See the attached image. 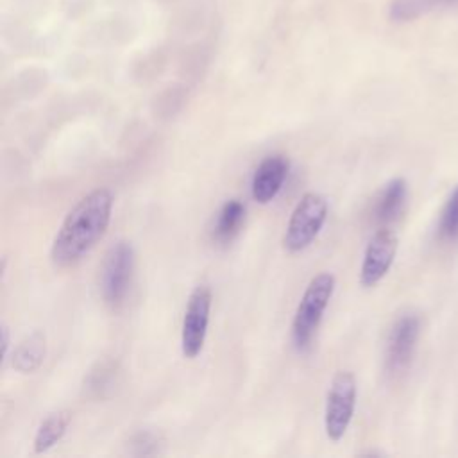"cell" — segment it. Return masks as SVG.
I'll use <instances>...</instances> for the list:
<instances>
[{
  "instance_id": "6da1fadb",
  "label": "cell",
  "mask_w": 458,
  "mask_h": 458,
  "mask_svg": "<svg viewBox=\"0 0 458 458\" xmlns=\"http://www.w3.org/2000/svg\"><path fill=\"white\" fill-rule=\"evenodd\" d=\"M113 202L109 188H95L68 211L50 249V259L55 267H73L104 238L111 222Z\"/></svg>"
},
{
  "instance_id": "7a4b0ae2",
  "label": "cell",
  "mask_w": 458,
  "mask_h": 458,
  "mask_svg": "<svg viewBox=\"0 0 458 458\" xmlns=\"http://www.w3.org/2000/svg\"><path fill=\"white\" fill-rule=\"evenodd\" d=\"M335 284L336 281L331 272H320L310 279L292 320V344L297 351L310 347L322 315L333 297Z\"/></svg>"
},
{
  "instance_id": "3957f363",
  "label": "cell",
  "mask_w": 458,
  "mask_h": 458,
  "mask_svg": "<svg viewBox=\"0 0 458 458\" xmlns=\"http://www.w3.org/2000/svg\"><path fill=\"white\" fill-rule=\"evenodd\" d=\"M329 213L327 199L317 191H306L295 204L284 234L283 247L295 254L308 249L322 231Z\"/></svg>"
},
{
  "instance_id": "277c9868",
  "label": "cell",
  "mask_w": 458,
  "mask_h": 458,
  "mask_svg": "<svg viewBox=\"0 0 458 458\" xmlns=\"http://www.w3.org/2000/svg\"><path fill=\"white\" fill-rule=\"evenodd\" d=\"M358 397L356 377L349 370H338L329 385L324 408V431L331 442H338L349 429Z\"/></svg>"
},
{
  "instance_id": "5b68a950",
  "label": "cell",
  "mask_w": 458,
  "mask_h": 458,
  "mask_svg": "<svg viewBox=\"0 0 458 458\" xmlns=\"http://www.w3.org/2000/svg\"><path fill=\"white\" fill-rule=\"evenodd\" d=\"M134 265V247L125 240H118L106 254L100 272V290L102 299L109 308L116 310L125 301L132 283Z\"/></svg>"
},
{
  "instance_id": "8992f818",
  "label": "cell",
  "mask_w": 458,
  "mask_h": 458,
  "mask_svg": "<svg viewBox=\"0 0 458 458\" xmlns=\"http://www.w3.org/2000/svg\"><path fill=\"white\" fill-rule=\"evenodd\" d=\"M209 311L211 290L206 284H199L188 297L181 326V352L188 360L197 358L204 347L209 326Z\"/></svg>"
},
{
  "instance_id": "52a82bcc",
  "label": "cell",
  "mask_w": 458,
  "mask_h": 458,
  "mask_svg": "<svg viewBox=\"0 0 458 458\" xmlns=\"http://www.w3.org/2000/svg\"><path fill=\"white\" fill-rule=\"evenodd\" d=\"M419 335L420 317L417 313H404L392 324L385 349V370L388 376H399L410 367Z\"/></svg>"
},
{
  "instance_id": "ba28073f",
  "label": "cell",
  "mask_w": 458,
  "mask_h": 458,
  "mask_svg": "<svg viewBox=\"0 0 458 458\" xmlns=\"http://www.w3.org/2000/svg\"><path fill=\"white\" fill-rule=\"evenodd\" d=\"M397 252V236L392 229L381 227L369 240L360 267V283L365 288L377 284L390 270Z\"/></svg>"
},
{
  "instance_id": "9c48e42d",
  "label": "cell",
  "mask_w": 458,
  "mask_h": 458,
  "mask_svg": "<svg viewBox=\"0 0 458 458\" xmlns=\"http://www.w3.org/2000/svg\"><path fill=\"white\" fill-rule=\"evenodd\" d=\"M290 170V161L284 154L267 156L254 170L250 195L258 204L272 202L281 191Z\"/></svg>"
},
{
  "instance_id": "30bf717a",
  "label": "cell",
  "mask_w": 458,
  "mask_h": 458,
  "mask_svg": "<svg viewBox=\"0 0 458 458\" xmlns=\"http://www.w3.org/2000/svg\"><path fill=\"white\" fill-rule=\"evenodd\" d=\"M408 199V184L403 177L390 179L377 195L374 204V218L379 224L394 222L404 209Z\"/></svg>"
},
{
  "instance_id": "8fae6325",
  "label": "cell",
  "mask_w": 458,
  "mask_h": 458,
  "mask_svg": "<svg viewBox=\"0 0 458 458\" xmlns=\"http://www.w3.org/2000/svg\"><path fill=\"white\" fill-rule=\"evenodd\" d=\"M47 356V340L41 331H32L13 351V369L20 374L36 372Z\"/></svg>"
},
{
  "instance_id": "7c38bea8",
  "label": "cell",
  "mask_w": 458,
  "mask_h": 458,
  "mask_svg": "<svg viewBox=\"0 0 458 458\" xmlns=\"http://www.w3.org/2000/svg\"><path fill=\"white\" fill-rule=\"evenodd\" d=\"M70 422H72V411L68 410H59L47 415L36 429V435L32 440L34 453H47L55 444H59L61 438L66 435Z\"/></svg>"
},
{
  "instance_id": "4fadbf2b",
  "label": "cell",
  "mask_w": 458,
  "mask_h": 458,
  "mask_svg": "<svg viewBox=\"0 0 458 458\" xmlns=\"http://www.w3.org/2000/svg\"><path fill=\"white\" fill-rule=\"evenodd\" d=\"M458 5V0H392L388 14L394 21H411L431 11Z\"/></svg>"
},
{
  "instance_id": "5bb4252c",
  "label": "cell",
  "mask_w": 458,
  "mask_h": 458,
  "mask_svg": "<svg viewBox=\"0 0 458 458\" xmlns=\"http://www.w3.org/2000/svg\"><path fill=\"white\" fill-rule=\"evenodd\" d=\"M243 216H245V204L240 199L225 200L215 222V238L218 242L231 240L238 233L243 222Z\"/></svg>"
},
{
  "instance_id": "9a60e30c",
  "label": "cell",
  "mask_w": 458,
  "mask_h": 458,
  "mask_svg": "<svg viewBox=\"0 0 458 458\" xmlns=\"http://www.w3.org/2000/svg\"><path fill=\"white\" fill-rule=\"evenodd\" d=\"M438 238L444 242L458 240V186L449 195L438 218Z\"/></svg>"
},
{
  "instance_id": "2e32d148",
  "label": "cell",
  "mask_w": 458,
  "mask_h": 458,
  "mask_svg": "<svg viewBox=\"0 0 458 458\" xmlns=\"http://www.w3.org/2000/svg\"><path fill=\"white\" fill-rule=\"evenodd\" d=\"M132 445H138L140 449L136 451V454H150V451L147 449V445H154L156 449H159L161 442H159V437L156 433H150V431H141L134 437L132 440Z\"/></svg>"
},
{
  "instance_id": "e0dca14e",
  "label": "cell",
  "mask_w": 458,
  "mask_h": 458,
  "mask_svg": "<svg viewBox=\"0 0 458 458\" xmlns=\"http://www.w3.org/2000/svg\"><path fill=\"white\" fill-rule=\"evenodd\" d=\"M2 360L5 361L9 356V349H11V333L7 324H2Z\"/></svg>"
}]
</instances>
